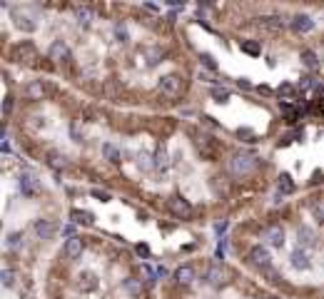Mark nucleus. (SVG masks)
Masks as SVG:
<instances>
[{"mask_svg": "<svg viewBox=\"0 0 324 299\" xmlns=\"http://www.w3.org/2000/svg\"><path fill=\"white\" fill-rule=\"evenodd\" d=\"M257 165H260V157L252 155V152H234V155L229 157V169H232V175H237V177L252 175V172L257 169Z\"/></svg>", "mask_w": 324, "mask_h": 299, "instance_id": "obj_1", "label": "nucleus"}, {"mask_svg": "<svg viewBox=\"0 0 324 299\" xmlns=\"http://www.w3.org/2000/svg\"><path fill=\"white\" fill-rule=\"evenodd\" d=\"M160 93L165 95V97H170V100H175L177 95L182 93V77L180 75H162L160 77Z\"/></svg>", "mask_w": 324, "mask_h": 299, "instance_id": "obj_2", "label": "nucleus"}, {"mask_svg": "<svg viewBox=\"0 0 324 299\" xmlns=\"http://www.w3.org/2000/svg\"><path fill=\"white\" fill-rule=\"evenodd\" d=\"M167 207H170V212L177 217V220H190L192 212H195V209H192V205H190V200H185V197H180V195L170 197Z\"/></svg>", "mask_w": 324, "mask_h": 299, "instance_id": "obj_3", "label": "nucleus"}, {"mask_svg": "<svg viewBox=\"0 0 324 299\" xmlns=\"http://www.w3.org/2000/svg\"><path fill=\"white\" fill-rule=\"evenodd\" d=\"M262 240L274 249H282L285 247V227L282 224H269L265 229V234H262Z\"/></svg>", "mask_w": 324, "mask_h": 299, "instance_id": "obj_4", "label": "nucleus"}, {"mask_svg": "<svg viewBox=\"0 0 324 299\" xmlns=\"http://www.w3.org/2000/svg\"><path fill=\"white\" fill-rule=\"evenodd\" d=\"M18 185H20V192H23L25 197H33V195H38L40 180H38L35 172H23L20 180H18Z\"/></svg>", "mask_w": 324, "mask_h": 299, "instance_id": "obj_5", "label": "nucleus"}, {"mask_svg": "<svg viewBox=\"0 0 324 299\" xmlns=\"http://www.w3.org/2000/svg\"><path fill=\"white\" fill-rule=\"evenodd\" d=\"M249 260H252V264H254V267H260L262 272L272 269V257H269L267 247H262V244L252 247V252H249Z\"/></svg>", "mask_w": 324, "mask_h": 299, "instance_id": "obj_6", "label": "nucleus"}, {"mask_svg": "<svg viewBox=\"0 0 324 299\" xmlns=\"http://www.w3.org/2000/svg\"><path fill=\"white\" fill-rule=\"evenodd\" d=\"M13 20H15V28L23 30V33H35L38 30V20L33 18L30 13H20V10H13Z\"/></svg>", "mask_w": 324, "mask_h": 299, "instance_id": "obj_7", "label": "nucleus"}, {"mask_svg": "<svg viewBox=\"0 0 324 299\" xmlns=\"http://www.w3.org/2000/svg\"><path fill=\"white\" fill-rule=\"evenodd\" d=\"M15 60H18V62H25V65H33V62L38 60L35 45H33V42H20L18 48H15Z\"/></svg>", "mask_w": 324, "mask_h": 299, "instance_id": "obj_8", "label": "nucleus"}, {"mask_svg": "<svg viewBox=\"0 0 324 299\" xmlns=\"http://www.w3.org/2000/svg\"><path fill=\"white\" fill-rule=\"evenodd\" d=\"M48 57H50L53 62H65V60H70V48H68V42H65V40H55V42L50 45V50H48Z\"/></svg>", "mask_w": 324, "mask_h": 299, "instance_id": "obj_9", "label": "nucleus"}, {"mask_svg": "<svg viewBox=\"0 0 324 299\" xmlns=\"http://www.w3.org/2000/svg\"><path fill=\"white\" fill-rule=\"evenodd\" d=\"M33 229H35L38 240H53L55 232H57V224L53 222V220H35Z\"/></svg>", "mask_w": 324, "mask_h": 299, "instance_id": "obj_10", "label": "nucleus"}, {"mask_svg": "<svg viewBox=\"0 0 324 299\" xmlns=\"http://www.w3.org/2000/svg\"><path fill=\"white\" fill-rule=\"evenodd\" d=\"M289 28H292L294 33H309V30L314 28V20H312V15H307V13H297V15L292 18V23H289Z\"/></svg>", "mask_w": 324, "mask_h": 299, "instance_id": "obj_11", "label": "nucleus"}, {"mask_svg": "<svg viewBox=\"0 0 324 299\" xmlns=\"http://www.w3.org/2000/svg\"><path fill=\"white\" fill-rule=\"evenodd\" d=\"M289 264H292L294 269H309V267H312L309 252H307L305 247H297V249L292 252V257H289Z\"/></svg>", "mask_w": 324, "mask_h": 299, "instance_id": "obj_12", "label": "nucleus"}, {"mask_svg": "<svg viewBox=\"0 0 324 299\" xmlns=\"http://www.w3.org/2000/svg\"><path fill=\"white\" fill-rule=\"evenodd\" d=\"M175 280H177V284L187 287V284H192V282L197 280V269H195L192 264H182V267H177V272H175Z\"/></svg>", "mask_w": 324, "mask_h": 299, "instance_id": "obj_13", "label": "nucleus"}, {"mask_svg": "<svg viewBox=\"0 0 324 299\" xmlns=\"http://www.w3.org/2000/svg\"><path fill=\"white\" fill-rule=\"evenodd\" d=\"M82 249H85V242H82L80 237H70V240L65 242V249H62V252H65L68 260H77V257L82 254Z\"/></svg>", "mask_w": 324, "mask_h": 299, "instance_id": "obj_14", "label": "nucleus"}, {"mask_svg": "<svg viewBox=\"0 0 324 299\" xmlns=\"http://www.w3.org/2000/svg\"><path fill=\"white\" fill-rule=\"evenodd\" d=\"M95 287H97L95 272H80V274H77V289H80V292H93Z\"/></svg>", "mask_w": 324, "mask_h": 299, "instance_id": "obj_15", "label": "nucleus"}, {"mask_svg": "<svg viewBox=\"0 0 324 299\" xmlns=\"http://www.w3.org/2000/svg\"><path fill=\"white\" fill-rule=\"evenodd\" d=\"M297 240H299V247H314V244H317V234H314V229H312V227H299V229H297Z\"/></svg>", "mask_w": 324, "mask_h": 299, "instance_id": "obj_16", "label": "nucleus"}, {"mask_svg": "<svg viewBox=\"0 0 324 299\" xmlns=\"http://www.w3.org/2000/svg\"><path fill=\"white\" fill-rule=\"evenodd\" d=\"M257 23L265 30H282L285 28V18L282 15H265V18H257Z\"/></svg>", "mask_w": 324, "mask_h": 299, "instance_id": "obj_17", "label": "nucleus"}, {"mask_svg": "<svg viewBox=\"0 0 324 299\" xmlns=\"http://www.w3.org/2000/svg\"><path fill=\"white\" fill-rule=\"evenodd\" d=\"M277 189H279V195H292L294 192V180H292L289 172H282L277 177Z\"/></svg>", "mask_w": 324, "mask_h": 299, "instance_id": "obj_18", "label": "nucleus"}, {"mask_svg": "<svg viewBox=\"0 0 324 299\" xmlns=\"http://www.w3.org/2000/svg\"><path fill=\"white\" fill-rule=\"evenodd\" d=\"M102 155H105V160L113 162V165H120V162H122V155H120V150L115 147L113 142H105V145H102Z\"/></svg>", "mask_w": 324, "mask_h": 299, "instance_id": "obj_19", "label": "nucleus"}, {"mask_svg": "<svg viewBox=\"0 0 324 299\" xmlns=\"http://www.w3.org/2000/svg\"><path fill=\"white\" fill-rule=\"evenodd\" d=\"M299 60H302V65H305L307 70H317V68H319V57H317L314 50H302Z\"/></svg>", "mask_w": 324, "mask_h": 299, "instance_id": "obj_20", "label": "nucleus"}, {"mask_svg": "<svg viewBox=\"0 0 324 299\" xmlns=\"http://www.w3.org/2000/svg\"><path fill=\"white\" fill-rule=\"evenodd\" d=\"M93 18H95V15H93V10H90L88 5H77L75 8V20L80 23V25H90Z\"/></svg>", "mask_w": 324, "mask_h": 299, "instance_id": "obj_21", "label": "nucleus"}, {"mask_svg": "<svg viewBox=\"0 0 324 299\" xmlns=\"http://www.w3.org/2000/svg\"><path fill=\"white\" fill-rule=\"evenodd\" d=\"M240 50L247 53V55H252V57L262 55V45H260L257 40H242V42H240Z\"/></svg>", "mask_w": 324, "mask_h": 299, "instance_id": "obj_22", "label": "nucleus"}, {"mask_svg": "<svg viewBox=\"0 0 324 299\" xmlns=\"http://www.w3.org/2000/svg\"><path fill=\"white\" fill-rule=\"evenodd\" d=\"M153 162H155V169H167V165H170V160H167V150L160 147L155 150V157H153Z\"/></svg>", "mask_w": 324, "mask_h": 299, "instance_id": "obj_23", "label": "nucleus"}, {"mask_svg": "<svg viewBox=\"0 0 324 299\" xmlns=\"http://www.w3.org/2000/svg\"><path fill=\"white\" fill-rule=\"evenodd\" d=\"M70 220L75 224H93L95 222V217H93L90 212H85V209H73V212H70Z\"/></svg>", "mask_w": 324, "mask_h": 299, "instance_id": "obj_24", "label": "nucleus"}, {"mask_svg": "<svg viewBox=\"0 0 324 299\" xmlns=\"http://www.w3.org/2000/svg\"><path fill=\"white\" fill-rule=\"evenodd\" d=\"M222 267L220 264H212L210 269H207V284H212V287H220L222 284Z\"/></svg>", "mask_w": 324, "mask_h": 299, "instance_id": "obj_25", "label": "nucleus"}, {"mask_svg": "<svg viewBox=\"0 0 324 299\" xmlns=\"http://www.w3.org/2000/svg\"><path fill=\"white\" fill-rule=\"evenodd\" d=\"M25 95H28L30 100H42V95H45V85H42V82H30V85L25 88Z\"/></svg>", "mask_w": 324, "mask_h": 299, "instance_id": "obj_26", "label": "nucleus"}, {"mask_svg": "<svg viewBox=\"0 0 324 299\" xmlns=\"http://www.w3.org/2000/svg\"><path fill=\"white\" fill-rule=\"evenodd\" d=\"M115 40H117L120 45H127V42H130V30H127L125 23H117V25H115Z\"/></svg>", "mask_w": 324, "mask_h": 299, "instance_id": "obj_27", "label": "nucleus"}, {"mask_svg": "<svg viewBox=\"0 0 324 299\" xmlns=\"http://www.w3.org/2000/svg\"><path fill=\"white\" fill-rule=\"evenodd\" d=\"M294 93H297V90H294V85H289V82H282V85L277 88V97H279V100H287V102L294 100Z\"/></svg>", "mask_w": 324, "mask_h": 299, "instance_id": "obj_28", "label": "nucleus"}, {"mask_svg": "<svg viewBox=\"0 0 324 299\" xmlns=\"http://www.w3.org/2000/svg\"><path fill=\"white\" fill-rule=\"evenodd\" d=\"M279 108H282V112L287 115V122H297V117H299V110H294L289 102H279Z\"/></svg>", "mask_w": 324, "mask_h": 299, "instance_id": "obj_29", "label": "nucleus"}, {"mask_svg": "<svg viewBox=\"0 0 324 299\" xmlns=\"http://www.w3.org/2000/svg\"><path fill=\"white\" fill-rule=\"evenodd\" d=\"M212 97H214L217 102H227L229 97H232V93H229L227 88H212Z\"/></svg>", "mask_w": 324, "mask_h": 299, "instance_id": "obj_30", "label": "nucleus"}, {"mask_svg": "<svg viewBox=\"0 0 324 299\" xmlns=\"http://www.w3.org/2000/svg\"><path fill=\"white\" fill-rule=\"evenodd\" d=\"M125 289H127L130 294H135V297H137V294H142V287H140V282L135 280V277L125 280Z\"/></svg>", "mask_w": 324, "mask_h": 299, "instance_id": "obj_31", "label": "nucleus"}, {"mask_svg": "<svg viewBox=\"0 0 324 299\" xmlns=\"http://www.w3.org/2000/svg\"><path fill=\"white\" fill-rule=\"evenodd\" d=\"M200 62H202L207 70H212V73L217 70V62H214V57H212L210 53H200Z\"/></svg>", "mask_w": 324, "mask_h": 299, "instance_id": "obj_32", "label": "nucleus"}, {"mask_svg": "<svg viewBox=\"0 0 324 299\" xmlns=\"http://www.w3.org/2000/svg\"><path fill=\"white\" fill-rule=\"evenodd\" d=\"M0 280H3V287H13L15 284V272L13 269H3Z\"/></svg>", "mask_w": 324, "mask_h": 299, "instance_id": "obj_33", "label": "nucleus"}, {"mask_svg": "<svg viewBox=\"0 0 324 299\" xmlns=\"http://www.w3.org/2000/svg\"><path fill=\"white\" fill-rule=\"evenodd\" d=\"M162 60V50L160 48H153V50H147V65H157Z\"/></svg>", "mask_w": 324, "mask_h": 299, "instance_id": "obj_34", "label": "nucleus"}, {"mask_svg": "<svg viewBox=\"0 0 324 299\" xmlns=\"http://www.w3.org/2000/svg\"><path fill=\"white\" fill-rule=\"evenodd\" d=\"M137 165L142 169H150V167H155V162H153V157L147 155V152H140V160H137Z\"/></svg>", "mask_w": 324, "mask_h": 299, "instance_id": "obj_35", "label": "nucleus"}, {"mask_svg": "<svg viewBox=\"0 0 324 299\" xmlns=\"http://www.w3.org/2000/svg\"><path fill=\"white\" fill-rule=\"evenodd\" d=\"M50 165H53L55 169L65 167V157H62V155H50Z\"/></svg>", "mask_w": 324, "mask_h": 299, "instance_id": "obj_36", "label": "nucleus"}, {"mask_svg": "<svg viewBox=\"0 0 324 299\" xmlns=\"http://www.w3.org/2000/svg\"><path fill=\"white\" fill-rule=\"evenodd\" d=\"M10 112H13V97H10V95H5V100H3V115L8 117Z\"/></svg>", "mask_w": 324, "mask_h": 299, "instance_id": "obj_37", "label": "nucleus"}, {"mask_svg": "<svg viewBox=\"0 0 324 299\" xmlns=\"http://www.w3.org/2000/svg\"><path fill=\"white\" fill-rule=\"evenodd\" d=\"M20 237H23L20 232H13V234H8V247H10V249H15V247L20 244Z\"/></svg>", "mask_w": 324, "mask_h": 299, "instance_id": "obj_38", "label": "nucleus"}, {"mask_svg": "<svg viewBox=\"0 0 324 299\" xmlns=\"http://www.w3.org/2000/svg\"><path fill=\"white\" fill-rule=\"evenodd\" d=\"M93 195H95L100 202H110L113 197H110V192H102V189H93Z\"/></svg>", "mask_w": 324, "mask_h": 299, "instance_id": "obj_39", "label": "nucleus"}, {"mask_svg": "<svg viewBox=\"0 0 324 299\" xmlns=\"http://www.w3.org/2000/svg\"><path fill=\"white\" fill-rule=\"evenodd\" d=\"M135 249H137V254H140V257H150V247H147V244H137Z\"/></svg>", "mask_w": 324, "mask_h": 299, "instance_id": "obj_40", "label": "nucleus"}, {"mask_svg": "<svg viewBox=\"0 0 324 299\" xmlns=\"http://www.w3.org/2000/svg\"><path fill=\"white\" fill-rule=\"evenodd\" d=\"M237 135H240V137H247V142H252V140H254V132L247 130V127H245V130L240 127V130H237Z\"/></svg>", "mask_w": 324, "mask_h": 299, "instance_id": "obj_41", "label": "nucleus"}, {"mask_svg": "<svg viewBox=\"0 0 324 299\" xmlns=\"http://www.w3.org/2000/svg\"><path fill=\"white\" fill-rule=\"evenodd\" d=\"M260 299H279V297H272V294H267V297H260Z\"/></svg>", "mask_w": 324, "mask_h": 299, "instance_id": "obj_42", "label": "nucleus"}]
</instances>
